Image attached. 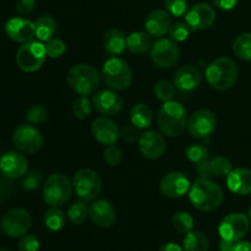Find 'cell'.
Instances as JSON below:
<instances>
[{"instance_id":"cell-1","label":"cell","mask_w":251,"mask_h":251,"mask_svg":"<svg viewBox=\"0 0 251 251\" xmlns=\"http://www.w3.org/2000/svg\"><path fill=\"white\" fill-rule=\"evenodd\" d=\"M189 199L194 207L202 212L215 211L222 205L225 194L221 186L211 179L199 178L189 190Z\"/></svg>"},{"instance_id":"cell-2","label":"cell","mask_w":251,"mask_h":251,"mask_svg":"<svg viewBox=\"0 0 251 251\" xmlns=\"http://www.w3.org/2000/svg\"><path fill=\"white\" fill-rule=\"evenodd\" d=\"M188 113L181 103L176 100L164 102L157 115V125L163 135L178 137L188 126Z\"/></svg>"},{"instance_id":"cell-3","label":"cell","mask_w":251,"mask_h":251,"mask_svg":"<svg viewBox=\"0 0 251 251\" xmlns=\"http://www.w3.org/2000/svg\"><path fill=\"white\" fill-rule=\"evenodd\" d=\"M205 76L211 87L218 91H226L232 88L237 82L239 68L233 59L221 56L207 66Z\"/></svg>"},{"instance_id":"cell-4","label":"cell","mask_w":251,"mask_h":251,"mask_svg":"<svg viewBox=\"0 0 251 251\" xmlns=\"http://www.w3.org/2000/svg\"><path fill=\"white\" fill-rule=\"evenodd\" d=\"M100 75L88 64H76L69 69L66 74V82L71 90L81 96H90L96 93L100 86Z\"/></svg>"},{"instance_id":"cell-5","label":"cell","mask_w":251,"mask_h":251,"mask_svg":"<svg viewBox=\"0 0 251 251\" xmlns=\"http://www.w3.org/2000/svg\"><path fill=\"white\" fill-rule=\"evenodd\" d=\"M100 77L110 90L123 91L131 85L132 73L126 61L118 56H113L103 64Z\"/></svg>"},{"instance_id":"cell-6","label":"cell","mask_w":251,"mask_h":251,"mask_svg":"<svg viewBox=\"0 0 251 251\" xmlns=\"http://www.w3.org/2000/svg\"><path fill=\"white\" fill-rule=\"evenodd\" d=\"M73 191V183L68 176L63 173H54L49 176L44 183L43 199L47 205L51 207H60L68 202Z\"/></svg>"},{"instance_id":"cell-7","label":"cell","mask_w":251,"mask_h":251,"mask_svg":"<svg viewBox=\"0 0 251 251\" xmlns=\"http://www.w3.org/2000/svg\"><path fill=\"white\" fill-rule=\"evenodd\" d=\"M73 188L80 200L95 201L102 190V180L93 169L81 168L74 176Z\"/></svg>"},{"instance_id":"cell-8","label":"cell","mask_w":251,"mask_h":251,"mask_svg":"<svg viewBox=\"0 0 251 251\" xmlns=\"http://www.w3.org/2000/svg\"><path fill=\"white\" fill-rule=\"evenodd\" d=\"M47 56L46 46L42 42L31 41L20 47L16 53V63L25 73H34L43 66Z\"/></svg>"},{"instance_id":"cell-9","label":"cell","mask_w":251,"mask_h":251,"mask_svg":"<svg viewBox=\"0 0 251 251\" xmlns=\"http://www.w3.org/2000/svg\"><path fill=\"white\" fill-rule=\"evenodd\" d=\"M32 226V218L28 211L24 208H11L0 221V228L10 238H20L27 234Z\"/></svg>"},{"instance_id":"cell-10","label":"cell","mask_w":251,"mask_h":251,"mask_svg":"<svg viewBox=\"0 0 251 251\" xmlns=\"http://www.w3.org/2000/svg\"><path fill=\"white\" fill-rule=\"evenodd\" d=\"M12 142L14 146L22 153L33 154L42 149L44 139L36 126L21 124L15 129L12 134Z\"/></svg>"},{"instance_id":"cell-11","label":"cell","mask_w":251,"mask_h":251,"mask_svg":"<svg viewBox=\"0 0 251 251\" xmlns=\"http://www.w3.org/2000/svg\"><path fill=\"white\" fill-rule=\"evenodd\" d=\"M250 228V218L244 213H229L220 223L218 233L226 240H242Z\"/></svg>"},{"instance_id":"cell-12","label":"cell","mask_w":251,"mask_h":251,"mask_svg":"<svg viewBox=\"0 0 251 251\" xmlns=\"http://www.w3.org/2000/svg\"><path fill=\"white\" fill-rule=\"evenodd\" d=\"M217 127V118L211 110L199 109L190 115L188 120V130L195 139L206 140L215 132Z\"/></svg>"},{"instance_id":"cell-13","label":"cell","mask_w":251,"mask_h":251,"mask_svg":"<svg viewBox=\"0 0 251 251\" xmlns=\"http://www.w3.org/2000/svg\"><path fill=\"white\" fill-rule=\"evenodd\" d=\"M180 56V50L173 39L161 38L151 47V58L161 69H169L176 65Z\"/></svg>"},{"instance_id":"cell-14","label":"cell","mask_w":251,"mask_h":251,"mask_svg":"<svg viewBox=\"0 0 251 251\" xmlns=\"http://www.w3.org/2000/svg\"><path fill=\"white\" fill-rule=\"evenodd\" d=\"M215 9L206 2L195 4L185 14V22L193 31H202V29L210 28L215 24Z\"/></svg>"},{"instance_id":"cell-15","label":"cell","mask_w":251,"mask_h":251,"mask_svg":"<svg viewBox=\"0 0 251 251\" xmlns=\"http://www.w3.org/2000/svg\"><path fill=\"white\" fill-rule=\"evenodd\" d=\"M190 180L181 172H169L159 183L162 195L169 199H179L190 190Z\"/></svg>"},{"instance_id":"cell-16","label":"cell","mask_w":251,"mask_h":251,"mask_svg":"<svg viewBox=\"0 0 251 251\" xmlns=\"http://www.w3.org/2000/svg\"><path fill=\"white\" fill-rule=\"evenodd\" d=\"M27 167L28 163L26 157L20 151H9L0 158V172L12 180L22 178L27 173Z\"/></svg>"},{"instance_id":"cell-17","label":"cell","mask_w":251,"mask_h":251,"mask_svg":"<svg viewBox=\"0 0 251 251\" xmlns=\"http://www.w3.org/2000/svg\"><path fill=\"white\" fill-rule=\"evenodd\" d=\"M139 147L145 158L158 159L166 152V140L159 132L147 130L140 135Z\"/></svg>"},{"instance_id":"cell-18","label":"cell","mask_w":251,"mask_h":251,"mask_svg":"<svg viewBox=\"0 0 251 251\" xmlns=\"http://www.w3.org/2000/svg\"><path fill=\"white\" fill-rule=\"evenodd\" d=\"M5 33L12 41L24 44L36 37V26L34 22L24 17H12L5 25Z\"/></svg>"},{"instance_id":"cell-19","label":"cell","mask_w":251,"mask_h":251,"mask_svg":"<svg viewBox=\"0 0 251 251\" xmlns=\"http://www.w3.org/2000/svg\"><path fill=\"white\" fill-rule=\"evenodd\" d=\"M91 132L100 144L107 145V146L114 145L120 137V129L118 124L107 117H100L93 120L91 125Z\"/></svg>"},{"instance_id":"cell-20","label":"cell","mask_w":251,"mask_h":251,"mask_svg":"<svg viewBox=\"0 0 251 251\" xmlns=\"http://www.w3.org/2000/svg\"><path fill=\"white\" fill-rule=\"evenodd\" d=\"M93 108L100 114L115 115L123 109V100L114 90H103L95 93L92 98Z\"/></svg>"},{"instance_id":"cell-21","label":"cell","mask_w":251,"mask_h":251,"mask_svg":"<svg viewBox=\"0 0 251 251\" xmlns=\"http://www.w3.org/2000/svg\"><path fill=\"white\" fill-rule=\"evenodd\" d=\"M90 218L97 227L109 228L117 221V212L107 200H95L90 205Z\"/></svg>"},{"instance_id":"cell-22","label":"cell","mask_w":251,"mask_h":251,"mask_svg":"<svg viewBox=\"0 0 251 251\" xmlns=\"http://www.w3.org/2000/svg\"><path fill=\"white\" fill-rule=\"evenodd\" d=\"M174 85L183 92H190L198 88L202 81V74L193 65H185L179 68L174 74Z\"/></svg>"},{"instance_id":"cell-23","label":"cell","mask_w":251,"mask_h":251,"mask_svg":"<svg viewBox=\"0 0 251 251\" xmlns=\"http://www.w3.org/2000/svg\"><path fill=\"white\" fill-rule=\"evenodd\" d=\"M172 26V15L167 10L156 9L150 12L145 21V27L152 37H163Z\"/></svg>"},{"instance_id":"cell-24","label":"cell","mask_w":251,"mask_h":251,"mask_svg":"<svg viewBox=\"0 0 251 251\" xmlns=\"http://www.w3.org/2000/svg\"><path fill=\"white\" fill-rule=\"evenodd\" d=\"M227 185L234 194L249 195L251 194V171L248 168L232 169L227 176Z\"/></svg>"},{"instance_id":"cell-25","label":"cell","mask_w":251,"mask_h":251,"mask_svg":"<svg viewBox=\"0 0 251 251\" xmlns=\"http://www.w3.org/2000/svg\"><path fill=\"white\" fill-rule=\"evenodd\" d=\"M103 47L110 55H120L126 49V36L118 28L109 29L103 38Z\"/></svg>"},{"instance_id":"cell-26","label":"cell","mask_w":251,"mask_h":251,"mask_svg":"<svg viewBox=\"0 0 251 251\" xmlns=\"http://www.w3.org/2000/svg\"><path fill=\"white\" fill-rule=\"evenodd\" d=\"M152 44V36L149 32H132L126 37V48L132 54H145Z\"/></svg>"},{"instance_id":"cell-27","label":"cell","mask_w":251,"mask_h":251,"mask_svg":"<svg viewBox=\"0 0 251 251\" xmlns=\"http://www.w3.org/2000/svg\"><path fill=\"white\" fill-rule=\"evenodd\" d=\"M130 120H131V124H134L139 129H146L151 126L153 114L147 104L136 103L130 110Z\"/></svg>"},{"instance_id":"cell-28","label":"cell","mask_w":251,"mask_h":251,"mask_svg":"<svg viewBox=\"0 0 251 251\" xmlns=\"http://www.w3.org/2000/svg\"><path fill=\"white\" fill-rule=\"evenodd\" d=\"M184 251H208L210 242L208 238L200 230H191L185 234L183 242Z\"/></svg>"},{"instance_id":"cell-29","label":"cell","mask_w":251,"mask_h":251,"mask_svg":"<svg viewBox=\"0 0 251 251\" xmlns=\"http://www.w3.org/2000/svg\"><path fill=\"white\" fill-rule=\"evenodd\" d=\"M34 26H36V37L39 42H47L50 39L56 31V22L50 15H42L34 22Z\"/></svg>"},{"instance_id":"cell-30","label":"cell","mask_w":251,"mask_h":251,"mask_svg":"<svg viewBox=\"0 0 251 251\" xmlns=\"http://www.w3.org/2000/svg\"><path fill=\"white\" fill-rule=\"evenodd\" d=\"M87 217H90V206H87L86 201H76L69 207L68 218L74 226L83 225Z\"/></svg>"},{"instance_id":"cell-31","label":"cell","mask_w":251,"mask_h":251,"mask_svg":"<svg viewBox=\"0 0 251 251\" xmlns=\"http://www.w3.org/2000/svg\"><path fill=\"white\" fill-rule=\"evenodd\" d=\"M233 53L239 59L251 61V33H243L233 43Z\"/></svg>"},{"instance_id":"cell-32","label":"cell","mask_w":251,"mask_h":251,"mask_svg":"<svg viewBox=\"0 0 251 251\" xmlns=\"http://www.w3.org/2000/svg\"><path fill=\"white\" fill-rule=\"evenodd\" d=\"M66 217L64 215L63 211L58 207H51L44 215V223H46L47 228L50 229L51 232H58V230L63 229L65 226Z\"/></svg>"},{"instance_id":"cell-33","label":"cell","mask_w":251,"mask_h":251,"mask_svg":"<svg viewBox=\"0 0 251 251\" xmlns=\"http://www.w3.org/2000/svg\"><path fill=\"white\" fill-rule=\"evenodd\" d=\"M185 156L190 162H193L195 166L203 163V162L210 159V152L208 149L202 144H193L186 147Z\"/></svg>"},{"instance_id":"cell-34","label":"cell","mask_w":251,"mask_h":251,"mask_svg":"<svg viewBox=\"0 0 251 251\" xmlns=\"http://www.w3.org/2000/svg\"><path fill=\"white\" fill-rule=\"evenodd\" d=\"M172 222H173V227L176 228V232L180 233V234H188L194 228L193 216L188 212H184V211L174 213Z\"/></svg>"},{"instance_id":"cell-35","label":"cell","mask_w":251,"mask_h":251,"mask_svg":"<svg viewBox=\"0 0 251 251\" xmlns=\"http://www.w3.org/2000/svg\"><path fill=\"white\" fill-rule=\"evenodd\" d=\"M210 168L213 176H227L232 172V162L225 156H216L210 158Z\"/></svg>"},{"instance_id":"cell-36","label":"cell","mask_w":251,"mask_h":251,"mask_svg":"<svg viewBox=\"0 0 251 251\" xmlns=\"http://www.w3.org/2000/svg\"><path fill=\"white\" fill-rule=\"evenodd\" d=\"M93 104L87 96H81V97L76 98L75 102L73 104V114L76 119L85 120L87 119L92 112Z\"/></svg>"},{"instance_id":"cell-37","label":"cell","mask_w":251,"mask_h":251,"mask_svg":"<svg viewBox=\"0 0 251 251\" xmlns=\"http://www.w3.org/2000/svg\"><path fill=\"white\" fill-rule=\"evenodd\" d=\"M176 85L167 80H161L154 85V96L162 102L173 100L176 96Z\"/></svg>"},{"instance_id":"cell-38","label":"cell","mask_w":251,"mask_h":251,"mask_svg":"<svg viewBox=\"0 0 251 251\" xmlns=\"http://www.w3.org/2000/svg\"><path fill=\"white\" fill-rule=\"evenodd\" d=\"M49 112L44 105L34 104L27 110L26 120L29 124H43L48 119Z\"/></svg>"},{"instance_id":"cell-39","label":"cell","mask_w":251,"mask_h":251,"mask_svg":"<svg viewBox=\"0 0 251 251\" xmlns=\"http://www.w3.org/2000/svg\"><path fill=\"white\" fill-rule=\"evenodd\" d=\"M44 46H46L47 55L51 59L60 58L66 51V46L64 41H61L60 38H56V37H51L50 39H48Z\"/></svg>"},{"instance_id":"cell-40","label":"cell","mask_w":251,"mask_h":251,"mask_svg":"<svg viewBox=\"0 0 251 251\" xmlns=\"http://www.w3.org/2000/svg\"><path fill=\"white\" fill-rule=\"evenodd\" d=\"M190 32L191 28L186 22H176V24H172L168 33L171 39H173L174 42H184L188 39Z\"/></svg>"},{"instance_id":"cell-41","label":"cell","mask_w":251,"mask_h":251,"mask_svg":"<svg viewBox=\"0 0 251 251\" xmlns=\"http://www.w3.org/2000/svg\"><path fill=\"white\" fill-rule=\"evenodd\" d=\"M42 183V173L37 169H32V171H28L24 176V179H22V188L27 191H33L36 189H38V186L41 185Z\"/></svg>"},{"instance_id":"cell-42","label":"cell","mask_w":251,"mask_h":251,"mask_svg":"<svg viewBox=\"0 0 251 251\" xmlns=\"http://www.w3.org/2000/svg\"><path fill=\"white\" fill-rule=\"evenodd\" d=\"M103 158H104L105 163L109 164V166H119L123 159V152L115 145H108L103 152Z\"/></svg>"},{"instance_id":"cell-43","label":"cell","mask_w":251,"mask_h":251,"mask_svg":"<svg viewBox=\"0 0 251 251\" xmlns=\"http://www.w3.org/2000/svg\"><path fill=\"white\" fill-rule=\"evenodd\" d=\"M166 10L172 16H183L188 12V0H164Z\"/></svg>"},{"instance_id":"cell-44","label":"cell","mask_w":251,"mask_h":251,"mask_svg":"<svg viewBox=\"0 0 251 251\" xmlns=\"http://www.w3.org/2000/svg\"><path fill=\"white\" fill-rule=\"evenodd\" d=\"M221 251H251V243L244 242V240H232L221 239L220 242Z\"/></svg>"},{"instance_id":"cell-45","label":"cell","mask_w":251,"mask_h":251,"mask_svg":"<svg viewBox=\"0 0 251 251\" xmlns=\"http://www.w3.org/2000/svg\"><path fill=\"white\" fill-rule=\"evenodd\" d=\"M139 127L135 126L134 124H129V125H125L120 129V139L123 141L127 142V144H134L135 141L140 139V132H139Z\"/></svg>"},{"instance_id":"cell-46","label":"cell","mask_w":251,"mask_h":251,"mask_svg":"<svg viewBox=\"0 0 251 251\" xmlns=\"http://www.w3.org/2000/svg\"><path fill=\"white\" fill-rule=\"evenodd\" d=\"M39 240L34 234H25L19 242V251H38Z\"/></svg>"},{"instance_id":"cell-47","label":"cell","mask_w":251,"mask_h":251,"mask_svg":"<svg viewBox=\"0 0 251 251\" xmlns=\"http://www.w3.org/2000/svg\"><path fill=\"white\" fill-rule=\"evenodd\" d=\"M15 193V185L12 179L2 176L0 178V201H5Z\"/></svg>"},{"instance_id":"cell-48","label":"cell","mask_w":251,"mask_h":251,"mask_svg":"<svg viewBox=\"0 0 251 251\" xmlns=\"http://www.w3.org/2000/svg\"><path fill=\"white\" fill-rule=\"evenodd\" d=\"M34 6H36V0H17L15 7L20 15H28L33 11Z\"/></svg>"},{"instance_id":"cell-49","label":"cell","mask_w":251,"mask_h":251,"mask_svg":"<svg viewBox=\"0 0 251 251\" xmlns=\"http://www.w3.org/2000/svg\"><path fill=\"white\" fill-rule=\"evenodd\" d=\"M216 7L225 11H229V10L234 9L238 4V0H212Z\"/></svg>"},{"instance_id":"cell-50","label":"cell","mask_w":251,"mask_h":251,"mask_svg":"<svg viewBox=\"0 0 251 251\" xmlns=\"http://www.w3.org/2000/svg\"><path fill=\"white\" fill-rule=\"evenodd\" d=\"M159 251H183V249L176 243H166L162 245Z\"/></svg>"},{"instance_id":"cell-51","label":"cell","mask_w":251,"mask_h":251,"mask_svg":"<svg viewBox=\"0 0 251 251\" xmlns=\"http://www.w3.org/2000/svg\"><path fill=\"white\" fill-rule=\"evenodd\" d=\"M249 218H250V222H251V206H250V210H249Z\"/></svg>"},{"instance_id":"cell-52","label":"cell","mask_w":251,"mask_h":251,"mask_svg":"<svg viewBox=\"0 0 251 251\" xmlns=\"http://www.w3.org/2000/svg\"><path fill=\"white\" fill-rule=\"evenodd\" d=\"M0 251H10V250H7V249H0Z\"/></svg>"}]
</instances>
